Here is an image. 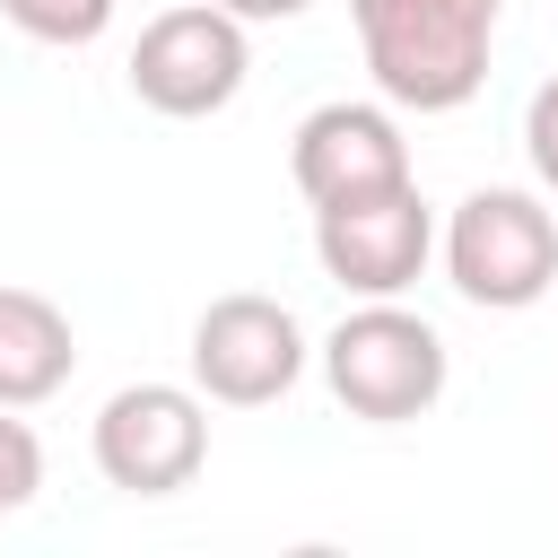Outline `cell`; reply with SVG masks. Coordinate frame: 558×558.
<instances>
[{"mask_svg": "<svg viewBox=\"0 0 558 558\" xmlns=\"http://www.w3.org/2000/svg\"><path fill=\"white\" fill-rule=\"evenodd\" d=\"M506 0H349L366 78L401 113H462L488 87Z\"/></svg>", "mask_w": 558, "mask_h": 558, "instance_id": "1", "label": "cell"}, {"mask_svg": "<svg viewBox=\"0 0 558 558\" xmlns=\"http://www.w3.org/2000/svg\"><path fill=\"white\" fill-rule=\"evenodd\" d=\"M314 357H323L331 401H340L349 418H366V427H410V418H427V410L445 401V375H453L445 331H436L427 314H410L401 296H357V305L323 331Z\"/></svg>", "mask_w": 558, "mask_h": 558, "instance_id": "2", "label": "cell"}, {"mask_svg": "<svg viewBox=\"0 0 558 558\" xmlns=\"http://www.w3.org/2000/svg\"><path fill=\"white\" fill-rule=\"evenodd\" d=\"M445 279L480 314H523L558 288V209L523 183H480L445 218Z\"/></svg>", "mask_w": 558, "mask_h": 558, "instance_id": "3", "label": "cell"}, {"mask_svg": "<svg viewBox=\"0 0 558 558\" xmlns=\"http://www.w3.org/2000/svg\"><path fill=\"white\" fill-rule=\"evenodd\" d=\"M253 78V35L244 17H227L218 0H183V9H157L131 44V96L166 122H209L244 96Z\"/></svg>", "mask_w": 558, "mask_h": 558, "instance_id": "4", "label": "cell"}, {"mask_svg": "<svg viewBox=\"0 0 558 558\" xmlns=\"http://www.w3.org/2000/svg\"><path fill=\"white\" fill-rule=\"evenodd\" d=\"M305 323L279 305V296H209L201 323H192V392L218 401V410H270L296 392L305 375Z\"/></svg>", "mask_w": 558, "mask_h": 558, "instance_id": "5", "label": "cell"}, {"mask_svg": "<svg viewBox=\"0 0 558 558\" xmlns=\"http://www.w3.org/2000/svg\"><path fill=\"white\" fill-rule=\"evenodd\" d=\"M87 445H96L105 488H122V497H174L209 462V401L192 384H122L96 410Z\"/></svg>", "mask_w": 558, "mask_h": 558, "instance_id": "6", "label": "cell"}, {"mask_svg": "<svg viewBox=\"0 0 558 558\" xmlns=\"http://www.w3.org/2000/svg\"><path fill=\"white\" fill-rule=\"evenodd\" d=\"M427 253H436V209L418 201V183L314 209V262L349 296H401V288H418Z\"/></svg>", "mask_w": 558, "mask_h": 558, "instance_id": "7", "label": "cell"}, {"mask_svg": "<svg viewBox=\"0 0 558 558\" xmlns=\"http://www.w3.org/2000/svg\"><path fill=\"white\" fill-rule=\"evenodd\" d=\"M288 174L305 192V209H331V201H366V192H392L410 183V140L392 122V105H357V96H331L296 122L288 140Z\"/></svg>", "mask_w": 558, "mask_h": 558, "instance_id": "8", "label": "cell"}, {"mask_svg": "<svg viewBox=\"0 0 558 558\" xmlns=\"http://www.w3.org/2000/svg\"><path fill=\"white\" fill-rule=\"evenodd\" d=\"M78 375V331L44 288H0V410H35Z\"/></svg>", "mask_w": 558, "mask_h": 558, "instance_id": "9", "label": "cell"}, {"mask_svg": "<svg viewBox=\"0 0 558 558\" xmlns=\"http://www.w3.org/2000/svg\"><path fill=\"white\" fill-rule=\"evenodd\" d=\"M0 17H9L26 44L78 52V44H96V35L113 26V0H0Z\"/></svg>", "mask_w": 558, "mask_h": 558, "instance_id": "10", "label": "cell"}, {"mask_svg": "<svg viewBox=\"0 0 558 558\" xmlns=\"http://www.w3.org/2000/svg\"><path fill=\"white\" fill-rule=\"evenodd\" d=\"M35 488H44V436L17 410H0V514L35 506Z\"/></svg>", "mask_w": 558, "mask_h": 558, "instance_id": "11", "label": "cell"}, {"mask_svg": "<svg viewBox=\"0 0 558 558\" xmlns=\"http://www.w3.org/2000/svg\"><path fill=\"white\" fill-rule=\"evenodd\" d=\"M523 157H532L541 192H558V78H541L523 105Z\"/></svg>", "mask_w": 558, "mask_h": 558, "instance_id": "12", "label": "cell"}, {"mask_svg": "<svg viewBox=\"0 0 558 558\" xmlns=\"http://www.w3.org/2000/svg\"><path fill=\"white\" fill-rule=\"evenodd\" d=\"M227 17H244V26H288V17H305L314 0H218Z\"/></svg>", "mask_w": 558, "mask_h": 558, "instance_id": "13", "label": "cell"}]
</instances>
